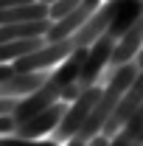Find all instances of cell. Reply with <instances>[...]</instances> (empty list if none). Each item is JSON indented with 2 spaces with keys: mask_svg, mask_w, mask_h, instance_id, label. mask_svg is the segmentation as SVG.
<instances>
[{
  "mask_svg": "<svg viewBox=\"0 0 143 146\" xmlns=\"http://www.w3.org/2000/svg\"><path fill=\"white\" fill-rule=\"evenodd\" d=\"M138 73H140V68H138L135 62H129V65H124L121 70H115L112 76H109V82H107V87H104V93H101V98H98L95 110L90 112L87 124H84V127H81V132L76 135L81 143H90L93 138H98V135L104 132L107 121L112 118V112L118 110L121 98H124L126 90L132 87V82L138 79Z\"/></svg>",
  "mask_w": 143,
  "mask_h": 146,
  "instance_id": "cell-1",
  "label": "cell"
},
{
  "mask_svg": "<svg viewBox=\"0 0 143 146\" xmlns=\"http://www.w3.org/2000/svg\"><path fill=\"white\" fill-rule=\"evenodd\" d=\"M101 93H104V87H87V90L81 93L73 104H68V112H65V118H62V124L56 127V132L51 135V141L54 143H68V141H73L79 132H81V127L87 124L90 112L95 110V104H98V98H101Z\"/></svg>",
  "mask_w": 143,
  "mask_h": 146,
  "instance_id": "cell-2",
  "label": "cell"
},
{
  "mask_svg": "<svg viewBox=\"0 0 143 146\" xmlns=\"http://www.w3.org/2000/svg\"><path fill=\"white\" fill-rule=\"evenodd\" d=\"M62 101V87L56 84L54 73H51V79L39 87V90H34L31 96H25V98H20L17 110H14V121H17V127H23L25 121H31L34 115H39V112H45L48 107H54V104H59Z\"/></svg>",
  "mask_w": 143,
  "mask_h": 146,
  "instance_id": "cell-3",
  "label": "cell"
},
{
  "mask_svg": "<svg viewBox=\"0 0 143 146\" xmlns=\"http://www.w3.org/2000/svg\"><path fill=\"white\" fill-rule=\"evenodd\" d=\"M143 107V70L138 73V79L132 82V87L126 90V96L121 98V104H118V110L112 112V118L107 121V127H104V132L101 135H107L109 141L118 135V132H124V127L135 118V112Z\"/></svg>",
  "mask_w": 143,
  "mask_h": 146,
  "instance_id": "cell-4",
  "label": "cell"
},
{
  "mask_svg": "<svg viewBox=\"0 0 143 146\" xmlns=\"http://www.w3.org/2000/svg\"><path fill=\"white\" fill-rule=\"evenodd\" d=\"M118 42H112L109 36H101L98 42H93L87 48V59H84V70L79 76V87L87 90V87H95L98 76L104 68H109V59H112V51H115Z\"/></svg>",
  "mask_w": 143,
  "mask_h": 146,
  "instance_id": "cell-5",
  "label": "cell"
},
{
  "mask_svg": "<svg viewBox=\"0 0 143 146\" xmlns=\"http://www.w3.org/2000/svg\"><path fill=\"white\" fill-rule=\"evenodd\" d=\"M65 112H68V104L59 101L54 107H48L45 112L34 115L31 121H25L23 127H17L14 138H23V141H42V135H54L56 127H59L62 118H65Z\"/></svg>",
  "mask_w": 143,
  "mask_h": 146,
  "instance_id": "cell-6",
  "label": "cell"
},
{
  "mask_svg": "<svg viewBox=\"0 0 143 146\" xmlns=\"http://www.w3.org/2000/svg\"><path fill=\"white\" fill-rule=\"evenodd\" d=\"M98 6H101V0H84L73 14H68V17L51 23V31L45 34V42H62V39L76 36L79 31H81V25H84V23L98 11Z\"/></svg>",
  "mask_w": 143,
  "mask_h": 146,
  "instance_id": "cell-7",
  "label": "cell"
},
{
  "mask_svg": "<svg viewBox=\"0 0 143 146\" xmlns=\"http://www.w3.org/2000/svg\"><path fill=\"white\" fill-rule=\"evenodd\" d=\"M51 73H14L11 79L0 82V98H25L34 90H39Z\"/></svg>",
  "mask_w": 143,
  "mask_h": 146,
  "instance_id": "cell-8",
  "label": "cell"
},
{
  "mask_svg": "<svg viewBox=\"0 0 143 146\" xmlns=\"http://www.w3.org/2000/svg\"><path fill=\"white\" fill-rule=\"evenodd\" d=\"M143 17V0H124L121 3V9H118V14H115V20H112V25L107 28V34L112 42H121L126 36V31L138 23V20Z\"/></svg>",
  "mask_w": 143,
  "mask_h": 146,
  "instance_id": "cell-9",
  "label": "cell"
},
{
  "mask_svg": "<svg viewBox=\"0 0 143 146\" xmlns=\"http://www.w3.org/2000/svg\"><path fill=\"white\" fill-rule=\"evenodd\" d=\"M51 31V20H39V23H20V25H0V45L3 42H20V39H36Z\"/></svg>",
  "mask_w": 143,
  "mask_h": 146,
  "instance_id": "cell-10",
  "label": "cell"
},
{
  "mask_svg": "<svg viewBox=\"0 0 143 146\" xmlns=\"http://www.w3.org/2000/svg\"><path fill=\"white\" fill-rule=\"evenodd\" d=\"M84 59H87V48H79V51H73V54L54 70V79H56V84H59L62 90L70 87V84H79V76L84 70Z\"/></svg>",
  "mask_w": 143,
  "mask_h": 146,
  "instance_id": "cell-11",
  "label": "cell"
},
{
  "mask_svg": "<svg viewBox=\"0 0 143 146\" xmlns=\"http://www.w3.org/2000/svg\"><path fill=\"white\" fill-rule=\"evenodd\" d=\"M39 20H48L45 3L20 6V9H0V25H20V23H39Z\"/></svg>",
  "mask_w": 143,
  "mask_h": 146,
  "instance_id": "cell-12",
  "label": "cell"
},
{
  "mask_svg": "<svg viewBox=\"0 0 143 146\" xmlns=\"http://www.w3.org/2000/svg\"><path fill=\"white\" fill-rule=\"evenodd\" d=\"M42 45H48L42 36H36V39H20V42H3V45H0V65H9V62L14 65L17 59L39 51Z\"/></svg>",
  "mask_w": 143,
  "mask_h": 146,
  "instance_id": "cell-13",
  "label": "cell"
},
{
  "mask_svg": "<svg viewBox=\"0 0 143 146\" xmlns=\"http://www.w3.org/2000/svg\"><path fill=\"white\" fill-rule=\"evenodd\" d=\"M81 3H84V0H56L54 6L48 9V20H51V23H56V20L68 17V14H73Z\"/></svg>",
  "mask_w": 143,
  "mask_h": 146,
  "instance_id": "cell-14",
  "label": "cell"
},
{
  "mask_svg": "<svg viewBox=\"0 0 143 146\" xmlns=\"http://www.w3.org/2000/svg\"><path fill=\"white\" fill-rule=\"evenodd\" d=\"M135 141H138V135H135L132 129H124V132H118V135L109 141V146H132Z\"/></svg>",
  "mask_w": 143,
  "mask_h": 146,
  "instance_id": "cell-15",
  "label": "cell"
},
{
  "mask_svg": "<svg viewBox=\"0 0 143 146\" xmlns=\"http://www.w3.org/2000/svg\"><path fill=\"white\" fill-rule=\"evenodd\" d=\"M14 132H17V121H14L11 115H3V118H0V138L14 135Z\"/></svg>",
  "mask_w": 143,
  "mask_h": 146,
  "instance_id": "cell-16",
  "label": "cell"
},
{
  "mask_svg": "<svg viewBox=\"0 0 143 146\" xmlns=\"http://www.w3.org/2000/svg\"><path fill=\"white\" fill-rule=\"evenodd\" d=\"M81 93H84V90H81L79 84H70V87H65V90H62V101H65V104H73Z\"/></svg>",
  "mask_w": 143,
  "mask_h": 146,
  "instance_id": "cell-17",
  "label": "cell"
},
{
  "mask_svg": "<svg viewBox=\"0 0 143 146\" xmlns=\"http://www.w3.org/2000/svg\"><path fill=\"white\" fill-rule=\"evenodd\" d=\"M17 104H20V98H0V118L3 115H14Z\"/></svg>",
  "mask_w": 143,
  "mask_h": 146,
  "instance_id": "cell-18",
  "label": "cell"
},
{
  "mask_svg": "<svg viewBox=\"0 0 143 146\" xmlns=\"http://www.w3.org/2000/svg\"><path fill=\"white\" fill-rule=\"evenodd\" d=\"M124 129H132L135 135H140V132H143V107L138 110V112H135V118H132V121H129V124H126Z\"/></svg>",
  "mask_w": 143,
  "mask_h": 146,
  "instance_id": "cell-19",
  "label": "cell"
},
{
  "mask_svg": "<svg viewBox=\"0 0 143 146\" xmlns=\"http://www.w3.org/2000/svg\"><path fill=\"white\" fill-rule=\"evenodd\" d=\"M39 0H0V9H20V6H34Z\"/></svg>",
  "mask_w": 143,
  "mask_h": 146,
  "instance_id": "cell-20",
  "label": "cell"
},
{
  "mask_svg": "<svg viewBox=\"0 0 143 146\" xmlns=\"http://www.w3.org/2000/svg\"><path fill=\"white\" fill-rule=\"evenodd\" d=\"M14 76V68L11 65H0V82H6V79H11Z\"/></svg>",
  "mask_w": 143,
  "mask_h": 146,
  "instance_id": "cell-21",
  "label": "cell"
},
{
  "mask_svg": "<svg viewBox=\"0 0 143 146\" xmlns=\"http://www.w3.org/2000/svg\"><path fill=\"white\" fill-rule=\"evenodd\" d=\"M84 146H109V138H107V135H98V138H93V141L84 143Z\"/></svg>",
  "mask_w": 143,
  "mask_h": 146,
  "instance_id": "cell-22",
  "label": "cell"
},
{
  "mask_svg": "<svg viewBox=\"0 0 143 146\" xmlns=\"http://www.w3.org/2000/svg\"><path fill=\"white\" fill-rule=\"evenodd\" d=\"M39 3H45V6H48V9H51V6H54L56 0H39Z\"/></svg>",
  "mask_w": 143,
  "mask_h": 146,
  "instance_id": "cell-23",
  "label": "cell"
}]
</instances>
